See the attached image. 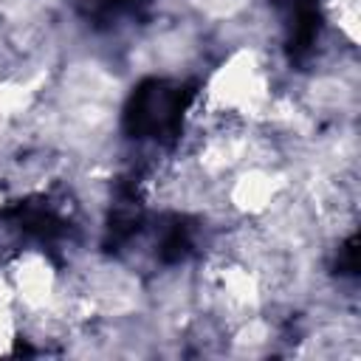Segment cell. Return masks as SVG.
<instances>
[{"mask_svg":"<svg viewBox=\"0 0 361 361\" xmlns=\"http://www.w3.org/2000/svg\"><path fill=\"white\" fill-rule=\"evenodd\" d=\"M192 99V90L178 82L149 79L135 87L124 110V127L133 138H172L180 130V116Z\"/></svg>","mask_w":361,"mask_h":361,"instance_id":"obj_1","label":"cell"},{"mask_svg":"<svg viewBox=\"0 0 361 361\" xmlns=\"http://www.w3.org/2000/svg\"><path fill=\"white\" fill-rule=\"evenodd\" d=\"M285 14L288 28V51L293 59H305L319 37V3L322 0H276Z\"/></svg>","mask_w":361,"mask_h":361,"instance_id":"obj_2","label":"cell"},{"mask_svg":"<svg viewBox=\"0 0 361 361\" xmlns=\"http://www.w3.org/2000/svg\"><path fill=\"white\" fill-rule=\"evenodd\" d=\"M73 3L85 20L110 25V23L121 20L124 14H135L138 6H144L147 0H73Z\"/></svg>","mask_w":361,"mask_h":361,"instance_id":"obj_3","label":"cell"},{"mask_svg":"<svg viewBox=\"0 0 361 361\" xmlns=\"http://www.w3.org/2000/svg\"><path fill=\"white\" fill-rule=\"evenodd\" d=\"M355 237H350L347 243H344V248H341V259H338V271L341 274H355V268H358V259H355Z\"/></svg>","mask_w":361,"mask_h":361,"instance_id":"obj_4","label":"cell"}]
</instances>
